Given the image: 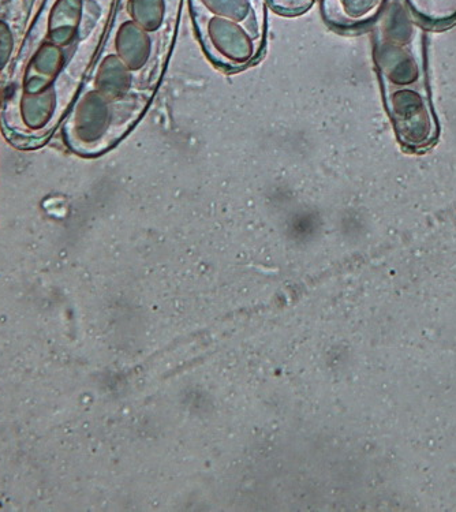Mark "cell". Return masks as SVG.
Returning <instances> with one entry per match:
<instances>
[{
    "mask_svg": "<svg viewBox=\"0 0 456 512\" xmlns=\"http://www.w3.org/2000/svg\"><path fill=\"white\" fill-rule=\"evenodd\" d=\"M81 18V0H58L50 16V39L56 44L66 43L76 32Z\"/></svg>",
    "mask_w": 456,
    "mask_h": 512,
    "instance_id": "cell-1",
    "label": "cell"
},
{
    "mask_svg": "<svg viewBox=\"0 0 456 512\" xmlns=\"http://www.w3.org/2000/svg\"><path fill=\"white\" fill-rule=\"evenodd\" d=\"M133 17L147 28H155L162 21L163 0H132Z\"/></svg>",
    "mask_w": 456,
    "mask_h": 512,
    "instance_id": "cell-2",
    "label": "cell"
},
{
    "mask_svg": "<svg viewBox=\"0 0 456 512\" xmlns=\"http://www.w3.org/2000/svg\"><path fill=\"white\" fill-rule=\"evenodd\" d=\"M204 2L215 13L235 18V20L244 18L246 11H248L246 0H204Z\"/></svg>",
    "mask_w": 456,
    "mask_h": 512,
    "instance_id": "cell-3",
    "label": "cell"
},
{
    "mask_svg": "<svg viewBox=\"0 0 456 512\" xmlns=\"http://www.w3.org/2000/svg\"><path fill=\"white\" fill-rule=\"evenodd\" d=\"M379 3V0H343V7L350 17H361L369 13Z\"/></svg>",
    "mask_w": 456,
    "mask_h": 512,
    "instance_id": "cell-4",
    "label": "cell"
},
{
    "mask_svg": "<svg viewBox=\"0 0 456 512\" xmlns=\"http://www.w3.org/2000/svg\"><path fill=\"white\" fill-rule=\"evenodd\" d=\"M13 46V39H11V33L6 24L0 21V58H5L9 55Z\"/></svg>",
    "mask_w": 456,
    "mask_h": 512,
    "instance_id": "cell-5",
    "label": "cell"
}]
</instances>
